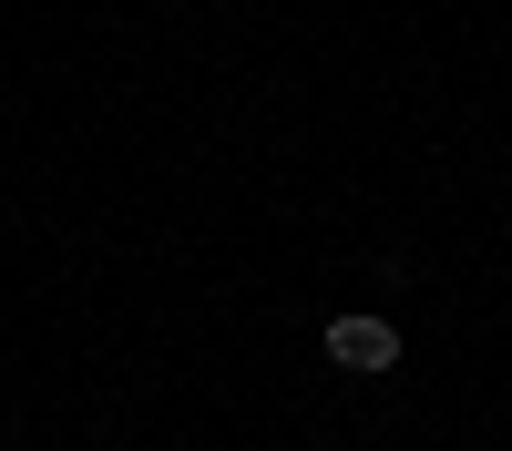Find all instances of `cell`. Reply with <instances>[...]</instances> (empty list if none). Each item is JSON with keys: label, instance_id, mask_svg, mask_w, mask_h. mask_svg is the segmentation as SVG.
Segmentation results:
<instances>
[{"label": "cell", "instance_id": "1", "mask_svg": "<svg viewBox=\"0 0 512 451\" xmlns=\"http://www.w3.org/2000/svg\"><path fill=\"white\" fill-rule=\"evenodd\" d=\"M338 369H359V380H379V369H400V328L390 318H369V308H349V318H328V339H318Z\"/></svg>", "mask_w": 512, "mask_h": 451}]
</instances>
